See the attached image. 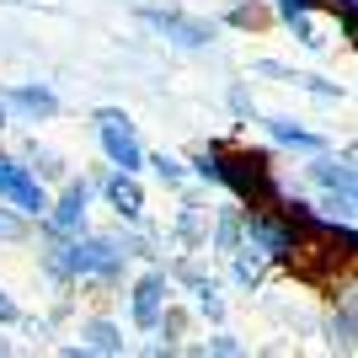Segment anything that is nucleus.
Masks as SVG:
<instances>
[{"label": "nucleus", "mask_w": 358, "mask_h": 358, "mask_svg": "<svg viewBox=\"0 0 358 358\" xmlns=\"http://www.w3.org/2000/svg\"><path fill=\"white\" fill-rule=\"evenodd\" d=\"M96 134H102L107 155H113V161H118L123 171H134V166L145 161V150H139V139H134V123L123 118V113L102 107V113H96Z\"/></svg>", "instance_id": "f03ea898"}, {"label": "nucleus", "mask_w": 358, "mask_h": 358, "mask_svg": "<svg viewBox=\"0 0 358 358\" xmlns=\"http://www.w3.org/2000/svg\"><path fill=\"white\" fill-rule=\"evenodd\" d=\"M203 177H220L230 182L246 203H252L257 214H268L273 203V171H268V155L262 150H236V145H209V155H203V166H198Z\"/></svg>", "instance_id": "f257e3e1"}, {"label": "nucleus", "mask_w": 358, "mask_h": 358, "mask_svg": "<svg viewBox=\"0 0 358 358\" xmlns=\"http://www.w3.org/2000/svg\"><path fill=\"white\" fill-rule=\"evenodd\" d=\"M0 193L11 198L22 214H43L48 209V198H43V187L32 182V171H27V166H16V161H6V155H0Z\"/></svg>", "instance_id": "7ed1b4c3"}, {"label": "nucleus", "mask_w": 358, "mask_h": 358, "mask_svg": "<svg viewBox=\"0 0 358 358\" xmlns=\"http://www.w3.org/2000/svg\"><path fill=\"white\" fill-rule=\"evenodd\" d=\"M123 262V252L113 241H86V246H70V268L75 273H96V278H113Z\"/></svg>", "instance_id": "20e7f679"}, {"label": "nucleus", "mask_w": 358, "mask_h": 358, "mask_svg": "<svg viewBox=\"0 0 358 358\" xmlns=\"http://www.w3.org/2000/svg\"><path fill=\"white\" fill-rule=\"evenodd\" d=\"M80 337H86V348H96V353H123V337L107 327V321H91Z\"/></svg>", "instance_id": "9d476101"}, {"label": "nucleus", "mask_w": 358, "mask_h": 358, "mask_svg": "<svg viewBox=\"0 0 358 358\" xmlns=\"http://www.w3.org/2000/svg\"><path fill=\"white\" fill-rule=\"evenodd\" d=\"M22 236V220H11V214H0V241H16Z\"/></svg>", "instance_id": "ddd939ff"}, {"label": "nucleus", "mask_w": 358, "mask_h": 358, "mask_svg": "<svg viewBox=\"0 0 358 358\" xmlns=\"http://www.w3.org/2000/svg\"><path fill=\"white\" fill-rule=\"evenodd\" d=\"M0 321H16V305H11V294H0Z\"/></svg>", "instance_id": "4468645a"}, {"label": "nucleus", "mask_w": 358, "mask_h": 358, "mask_svg": "<svg viewBox=\"0 0 358 358\" xmlns=\"http://www.w3.org/2000/svg\"><path fill=\"white\" fill-rule=\"evenodd\" d=\"M155 171H161V182H177V177H182V161H171V155H155Z\"/></svg>", "instance_id": "f8f14e48"}, {"label": "nucleus", "mask_w": 358, "mask_h": 358, "mask_svg": "<svg viewBox=\"0 0 358 358\" xmlns=\"http://www.w3.org/2000/svg\"><path fill=\"white\" fill-rule=\"evenodd\" d=\"M145 22H150V27H161V32H171V38L187 43V48H198V43H209V38H214V27H203V22H193V16H177V11H145Z\"/></svg>", "instance_id": "39448f33"}, {"label": "nucleus", "mask_w": 358, "mask_h": 358, "mask_svg": "<svg viewBox=\"0 0 358 358\" xmlns=\"http://www.w3.org/2000/svg\"><path fill=\"white\" fill-rule=\"evenodd\" d=\"M161 299H166V273L139 278V289H134V321L139 327H155V321H161Z\"/></svg>", "instance_id": "423d86ee"}, {"label": "nucleus", "mask_w": 358, "mask_h": 358, "mask_svg": "<svg viewBox=\"0 0 358 358\" xmlns=\"http://www.w3.org/2000/svg\"><path fill=\"white\" fill-rule=\"evenodd\" d=\"M0 118H6V113H0Z\"/></svg>", "instance_id": "2eb2a0df"}, {"label": "nucleus", "mask_w": 358, "mask_h": 358, "mask_svg": "<svg viewBox=\"0 0 358 358\" xmlns=\"http://www.w3.org/2000/svg\"><path fill=\"white\" fill-rule=\"evenodd\" d=\"M230 22H236V27H262V22H268V16L257 11V6H241V11L230 16Z\"/></svg>", "instance_id": "9b49d317"}, {"label": "nucleus", "mask_w": 358, "mask_h": 358, "mask_svg": "<svg viewBox=\"0 0 358 358\" xmlns=\"http://www.w3.org/2000/svg\"><path fill=\"white\" fill-rule=\"evenodd\" d=\"M6 102L22 107L27 118H54V113H59V96L43 91V86H16V91H6Z\"/></svg>", "instance_id": "0eeeda50"}, {"label": "nucleus", "mask_w": 358, "mask_h": 358, "mask_svg": "<svg viewBox=\"0 0 358 358\" xmlns=\"http://www.w3.org/2000/svg\"><path fill=\"white\" fill-rule=\"evenodd\" d=\"M86 198H91L86 182H70L64 198H59V209H54V230H80V220H86Z\"/></svg>", "instance_id": "6e6552de"}, {"label": "nucleus", "mask_w": 358, "mask_h": 358, "mask_svg": "<svg viewBox=\"0 0 358 358\" xmlns=\"http://www.w3.org/2000/svg\"><path fill=\"white\" fill-rule=\"evenodd\" d=\"M107 198H113V209H118L123 220H139V209H145V198H139V182L129 177V171H118V177L107 182Z\"/></svg>", "instance_id": "1a4fd4ad"}]
</instances>
